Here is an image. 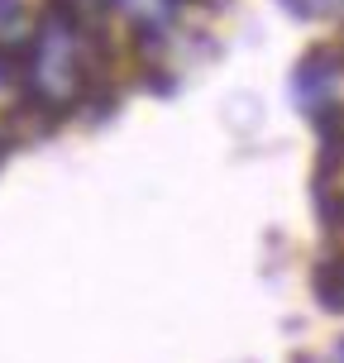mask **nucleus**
I'll use <instances>...</instances> for the list:
<instances>
[{"label":"nucleus","mask_w":344,"mask_h":363,"mask_svg":"<svg viewBox=\"0 0 344 363\" xmlns=\"http://www.w3.org/2000/svg\"><path fill=\"white\" fill-rule=\"evenodd\" d=\"M340 62H344L340 48H311V53L301 57L296 77H292V91H296L301 110H306L326 134L340 125V115H335V86H340V72H344Z\"/></svg>","instance_id":"1"},{"label":"nucleus","mask_w":344,"mask_h":363,"mask_svg":"<svg viewBox=\"0 0 344 363\" xmlns=\"http://www.w3.org/2000/svg\"><path fill=\"white\" fill-rule=\"evenodd\" d=\"M311 282H316V296L326 311H344V230H330L326 254L311 272Z\"/></svg>","instance_id":"2"},{"label":"nucleus","mask_w":344,"mask_h":363,"mask_svg":"<svg viewBox=\"0 0 344 363\" xmlns=\"http://www.w3.org/2000/svg\"><path fill=\"white\" fill-rule=\"evenodd\" d=\"M330 134H340V139H344V120H340V125H335V129H330Z\"/></svg>","instance_id":"3"},{"label":"nucleus","mask_w":344,"mask_h":363,"mask_svg":"<svg viewBox=\"0 0 344 363\" xmlns=\"http://www.w3.org/2000/svg\"><path fill=\"white\" fill-rule=\"evenodd\" d=\"M340 363H344V340H340Z\"/></svg>","instance_id":"4"}]
</instances>
